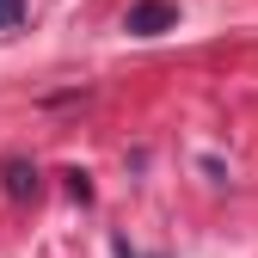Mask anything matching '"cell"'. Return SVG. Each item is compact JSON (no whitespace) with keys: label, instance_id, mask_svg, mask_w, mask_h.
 <instances>
[{"label":"cell","instance_id":"6da1fadb","mask_svg":"<svg viewBox=\"0 0 258 258\" xmlns=\"http://www.w3.org/2000/svg\"><path fill=\"white\" fill-rule=\"evenodd\" d=\"M178 25V7L172 0H136V7L123 13V31L129 37H160V31H172Z\"/></svg>","mask_w":258,"mask_h":258},{"label":"cell","instance_id":"7a4b0ae2","mask_svg":"<svg viewBox=\"0 0 258 258\" xmlns=\"http://www.w3.org/2000/svg\"><path fill=\"white\" fill-rule=\"evenodd\" d=\"M0 178H7V197H19V203L37 197V166H25V160H7V166H0Z\"/></svg>","mask_w":258,"mask_h":258},{"label":"cell","instance_id":"3957f363","mask_svg":"<svg viewBox=\"0 0 258 258\" xmlns=\"http://www.w3.org/2000/svg\"><path fill=\"white\" fill-rule=\"evenodd\" d=\"M13 25H25V0H0V31H13Z\"/></svg>","mask_w":258,"mask_h":258}]
</instances>
